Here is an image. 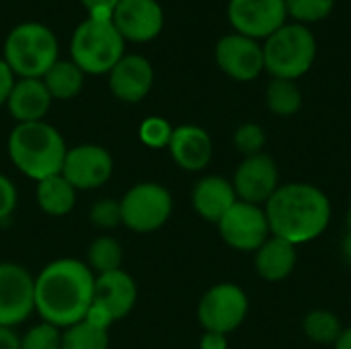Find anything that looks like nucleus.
I'll return each instance as SVG.
<instances>
[{
    "mask_svg": "<svg viewBox=\"0 0 351 349\" xmlns=\"http://www.w3.org/2000/svg\"><path fill=\"white\" fill-rule=\"evenodd\" d=\"M35 311V278L16 263H0V327L12 329Z\"/></svg>",
    "mask_w": 351,
    "mask_h": 349,
    "instance_id": "9d476101",
    "label": "nucleus"
},
{
    "mask_svg": "<svg viewBox=\"0 0 351 349\" xmlns=\"http://www.w3.org/2000/svg\"><path fill=\"white\" fill-rule=\"evenodd\" d=\"M123 251L113 237H99L88 247V269L97 276L121 269Z\"/></svg>",
    "mask_w": 351,
    "mask_h": 349,
    "instance_id": "a878e982",
    "label": "nucleus"
},
{
    "mask_svg": "<svg viewBox=\"0 0 351 349\" xmlns=\"http://www.w3.org/2000/svg\"><path fill=\"white\" fill-rule=\"evenodd\" d=\"M14 72L8 68V64L4 62V58H0V105H4L8 101V95L14 86Z\"/></svg>",
    "mask_w": 351,
    "mask_h": 349,
    "instance_id": "c9c22d12",
    "label": "nucleus"
},
{
    "mask_svg": "<svg viewBox=\"0 0 351 349\" xmlns=\"http://www.w3.org/2000/svg\"><path fill=\"white\" fill-rule=\"evenodd\" d=\"M171 123L162 117H148L140 125V140L150 148H169L173 136Z\"/></svg>",
    "mask_w": 351,
    "mask_h": 349,
    "instance_id": "7c9ffc66",
    "label": "nucleus"
},
{
    "mask_svg": "<svg viewBox=\"0 0 351 349\" xmlns=\"http://www.w3.org/2000/svg\"><path fill=\"white\" fill-rule=\"evenodd\" d=\"M298 263L296 247L280 237H269L257 251H255V269L261 280L265 282H284L292 276Z\"/></svg>",
    "mask_w": 351,
    "mask_h": 349,
    "instance_id": "412c9836",
    "label": "nucleus"
},
{
    "mask_svg": "<svg viewBox=\"0 0 351 349\" xmlns=\"http://www.w3.org/2000/svg\"><path fill=\"white\" fill-rule=\"evenodd\" d=\"M95 294V274L78 259H56L35 278V313L66 329L84 319Z\"/></svg>",
    "mask_w": 351,
    "mask_h": 349,
    "instance_id": "f257e3e1",
    "label": "nucleus"
},
{
    "mask_svg": "<svg viewBox=\"0 0 351 349\" xmlns=\"http://www.w3.org/2000/svg\"><path fill=\"white\" fill-rule=\"evenodd\" d=\"M265 105L278 117H292L302 109V91L296 80L274 78L265 91Z\"/></svg>",
    "mask_w": 351,
    "mask_h": 349,
    "instance_id": "b1692460",
    "label": "nucleus"
},
{
    "mask_svg": "<svg viewBox=\"0 0 351 349\" xmlns=\"http://www.w3.org/2000/svg\"><path fill=\"white\" fill-rule=\"evenodd\" d=\"M333 348L351 349V327H348V329H343V331H341V335H339V339L333 344Z\"/></svg>",
    "mask_w": 351,
    "mask_h": 349,
    "instance_id": "58836bf2",
    "label": "nucleus"
},
{
    "mask_svg": "<svg viewBox=\"0 0 351 349\" xmlns=\"http://www.w3.org/2000/svg\"><path fill=\"white\" fill-rule=\"evenodd\" d=\"M6 107L19 123L43 121L51 107V95L41 78H19L8 95Z\"/></svg>",
    "mask_w": 351,
    "mask_h": 349,
    "instance_id": "6ab92c4d",
    "label": "nucleus"
},
{
    "mask_svg": "<svg viewBox=\"0 0 351 349\" xmlns=\"http://www.w3.org/2000/svg\"><path fill=\"white\" fill-rule=\"evenodd\" d=\"M35 197L47 216H66L76 204V189L60 175L37 181Z\"/></svg>",
    "mask_w": 351,
    "mask_h": 349,
    "instance_id": "4be33fe9",
    "label": "nucleus"
},
{
    "mask_svg": "<svg viewBox=\"0 0 351 349\" xmlns=\"http://www.w3.org/2000/svg\"><path fill=\"white\" fill-rule=\"evenodd\" d=\"M343 257H346V261L351 265V228L348 230L346 239H343Z\"/></svg>",
    "mask_w": 351,
    "mask_h": 349,
    "instance_id": "ea45409f",
    "label": "nucleus"
},
{
    "mask_svg": "<svg viewBox=\"0 0 351 349\" xmlns=\"http://www.w3.org/2000/svg\"><path fill=\"white\" fill-rule=\"evenodd\" d=\"M0 349H21V337L8 327H0Z\"/></svg>",
    "mask_w": 351,
    "mask_h": 349,
    "instance_id": "4c0bfd02",
    "label": "nucleus"
},
{
    "mask_svg": "<svg viewBox=\"0 0 351 349\" xmlns=\"http://www.w3.org/2000/svg\"><path fill=\"white\" fill-rule=\"evenodd\" d=\"M302 329H304V335L313 344H319V346H333L343 331L337 315L327 309L311 311L302 321Z\"/></svg>",
    "mask_w": 351,
    "mask_h": 349,
    "instance_id": "393cba45",
    "label": "nucleus"
},
{
    "mask_svg": "<svg viewBox=\"0 0 351 349\" xmlns=\"http://www.w3.org/2000/svg\"><path fill=\"white\" fill-rule=\"evenodd\" d=\"M121 224L134 232H154L162 228L173 214V197L167 187L144 181L125 191L119 200Z\"/></svg>",
    "mask_w": 351,
    "mask_h": 349,
    "instance_id": "0eeeda50",
    "label": "nucleus"
},
{
    "mask_svg": "<svg viewBox=\"0 0 351 349\" xmlns=\"http://www.w3.org/2000/svg\"><path fill=\"white\" fill-rule=\"evenodd\" d=\"M237 193L232 187V181L218 177V175H208L197 181L191 193V204L193 210L208 222L218 224L220 218L237 204Z\"/></svg>",
    "mask_w": 351,
    "mask_h": 349,
    "instance_id": "aec40b11",
    "label": "nucleus"
},
{
    "mask_svg": "<svg viewBox=\"0 0 351 349\" xmlns=\"http://www.w3.org/2000/svg\"><path fill=\"white\" fill-rule=\"evenodd\" d=\"M169 152L177 167L189 173L204 171L214 154V144L210 134L199 125H179L173 130Z\"/></svg>",
    "mask_w": 351,
    "mask_h": 349,
    "instance_id": "f3484780",
    "label": "nucleus"
},
{
    "mask_svg": "<svg viewBox=\"0 0 351 349\" xmlns=\"http://www.w3.org/2000/svg\"><path fill=\"white\" fill-rule=\"evenodd\" d=\"M222 241L241 253H255L269 237V224L263 206L237 202L218 222Z\"/></svg>",
    "mask_w": 351,
    "mask_h": 349,
    "instance_id": "1a4fd4ad",
    "label": "nucleus"
},
{
    "mask_svg": "<svg viewBox=\"0 0 351 349\" xmlns=\"http://www.w3.org/2000/svg\"><path fill=\"white\" fill-rule=\"evenodd\" d=\"M82 4L86 6L90 19L113 21V10L119 4V0H82Z\"/></svg>",
    "mask_w": 351,
    "mask_h": 349,
    "instance_id": "72a5a7b5",
    "label": "nucleus"
},
{
    "mask_svg": "<svg viewBox=\"0 0 351 349\" xmlns=\"http://www.w3.org/2000/svg\"><path fill=\"white\" fill-rule=\"evenodd\" d=\"M286 0H230L228 2V21L237 33L261 39L274 35L280 27L286 25Z\"/></svg>",
    "mask_w": 351,
    "mask_h": 349,
    "instance_id": "f8f14e48",
    "label": "nucleus"
},
{
    "mask_svg": "<svg viewBox=\"0 0 351 349\" xmlns=\"http://www.w3.org/2000/svg\"><path fill=\"white\" fill-rule=\"evenodd\" d=\"M348 228H351V202H350V210H348Z\"/></svg>",
    "mask_w": 351,
    "mask_h": 349,
    "instance_id": "a19ab883",
    "label": "nucleus"
},
{
    "mask_svg": "<svg viewBox=\"0 0 351 349\" xmlns=\"http://www.w3.org/2000/svg\"><path fill=\"white\" fill-rule=\"evenodd\" d=\"M199 349H228V339L222 333L206 331L199 339Z\"/></svg>",
    "mask_w": 351,
    "mask_h": 349,
    "instance_id": "e433bc0d",
    "label": "nucleus"
},
{
    "mask_svg": "<svg viewBox=\"0 0 351 349\" xmlns=\"http://www.w3.org/2000/svg\"><path fill=\"white\" fill-rule=\"evenodd\" d=\"M90 222L97 228H103V230H111V228L119 226L121 224V206H119V202H115L111 197H105V200H99L97 204H93Z\"/></svg>",
    "mask_w": 351,
    "mask_h": 349,
    "instance_id": "2f4dec72",
    "label": "nucleus"
},
{
    "mask_svg": "<svg viewBox=\"0 0 351 349\" xmlns=\"http://www.w3.org/2000/svg\"><path fill=\"white\" fill-rule=\"evenodd\" d=\"M60 344H62L60 329L43 321L31 327L21 337V349H60Z\"/></svg>",
    "mask_w": 351,
    "mask_h": 349,
    "instance_id": "c756f323",
    "label": "nucleus"
},
{
    "mask_svg": "<svg viewBox=\"0 0 351 349\" xmlns=\"http://www.w3.org/2000/svg\"><path fill=\"white\" fill-rule=\"evenodd\" d=\"M109 348V335L103 329L90 327L88 323L80 321L76 325L66 327L62 333L60 349H107Z\"/></svg>",
    "mask_w": 351,
    "mask_h": 349,
    "instance_id": "bb28decb",
    "label": "nucleus"
},
{
    "mask_svg": "<svg viewBox=\"0 0 351 349\" xmlns=\"http://www.w3.org/2000/svg\"><path fill=\"white\" fill-rule=\"evenodd\" d=\"M138 300V288L130 274L115 269L109 274L95 276V294L93 302L109 311L113 321H119L132 313Z\"/></svg>",
    "mask_w": 351,
    "mask_h": 349,
    "instance_id": "a211bd4d",
    "label": "nucleus"
},
{
    "mask_svg": "<svg viewBox=\"0 0 351 349\" xmlns=\"http://www.w3.org/2000/svg\"><path fill=\"white\" fill-rule=\"evenodd\" d=\"M113 25L123 39L150 41L162 31L165 12L156 0H119L113 10Z\"/></svg>",
    "mask_w": 351,
    "mask_h": 349,
    "instance_id": "2eb2a0df",
    "label": "nucleus"
},
{
    "mask_svg": "<svg viewBox=\"0 0 351 349\" xmlns=\"http://www.w3.org/2000/svg\"><path fill=\"white\" fill-rule=\"evenodd\" d=\"M263 210L271 234L294 247L313 243L331 222V202L327 193L313 183L292 181L280 185Z\"/></svg>",
    "mask_w": 351,
    "mask_h": 349,
    "instance_id": "f03ea898",
    "label": "nucleus"
},
{
    "mask_svg": "<svg viewBox=\"0 0 351 349\" xmlns=\"http://www.w3.org/2000/svg\"><path fill=\"white\" fill-rule=\"evenodd\" d=\"M43 84L49 91L51 99H72L82 91L84 72L72 60H58L45 74Z\"/></svg>",
    "mask_w": 351,
    "mask_h": 349,
    "instance_id": "5701e85b",
    "label": "nucleus"
},
{
    "mask_svg": "<svg viewBox=\"0 0 351 349\" xmlns=\"http://www.w3.org/2000/svg\"><path fill=\"white\" fill-rule=\"evenodd\" d=\"M82 321H84V323H88L90 327H97V329L107 331V329L111 327V323H113V317L109 315V311H107V309H103L101 304L93 302V304L88 306V311H86V315H84V319H82Z\"/></svg>",
    "mask_w": 351,
    "mask_h": 349,
    "instance_id": "f704fd0d",
    "label": "nucleus"
},
{
    "mask_svg": "<svg viewBox=\"0 0 351 349\" xmlns=\"http://www.w3.org/2000/svg\"><path fill=\"white\" fill-rule=\"evenodd\" d=\"M237 150L247 158V156H255V154H261L265 144H267V136H265V130L259 125V123H243L237 132H234V138H232Z\"/></svg>",
    "mask_w": 351,
    "mask_h": 349,
    "instance_id": "c85d7f7f",
    "label": "nucleus"
},
{
    "mask_svg": "<svg viewBox=\"0 0 351 349\" xmlns=\"http://www.w3.org/2000/svg\"><path fill=\"white\" fill-rule=\"evenodd\" d=\"M123 37L113 21H82L70 39L72 62L84 74H109V70L123 58Z\"/></svg>",
    "mask_w": 351,
    "mask_h": 349,
    "instance_id": "423d86ee",
    "label": "nucleus"
},
{
    "mask_svg": "<svg viewBox=\"0 0 351 349\" xmlns=\"http://www.w3.org/2000/svg\"><path fill=\"white\" fill-rule=\"evenodd\" d=\"M335 0H286V10L300 23H317L331 14Z\"/></svg>",
    "mask_w": 351,
    "mask_h": 349,
    "instance_id": "cd10ccee",
    "label": "nucleus"
},
{
    "mask_svg": "<svg viewBox=\"0 0 351 349\" xmlns=\"http://www.w3.org/2000/svg\"><path fill=\"white\" fill-rule=\"evenodd\" d=\"M249 315L247 292L230 282L212 286L197 304V319L206 331L228 335L237 331Z\"/></svg>",
    "mask_w": 351,
    "mask_h": 349,
    "instance_id": "6e6552de",
    "label": "nucleus"
},
{
    "mask_svg": "<svg viewBox=\"0 0 351 349\" xmlns=\"http://www.w3.org/2000/svg\"><path fill=\"white\" fill-rule=\"evenodd\" d=\"M16 200H19V193H16L14 183L8 177L0 175V222L12 216L16 208Z\"/></svg>",
    "mask_w": 351,
    "mask_h": 349,
    "instance_id": "473e14b6",
    "label": "nucleus"
},
{
    "mask_svg": "<svg viewBox=\"0 0 351 349\" xmlns=\"http://www.w3.org/2000/svg\"><path fill=\"white\" fill-rule=\"evenodd\" d=\"M4 62L21 78H43L58 62V39L41 23L16 25L4 41Z\"/></svg>",
    "mask_w": 351,
    "mask_h": 349,
    "instance_id": "20e7f679",
    "label": "nucleus"
},
{
    "mask_svg": "<svg viewBox=\"0 0 351 349\" xmlns=\"http://www.w3.org/2000/svg\"><path fill=\"white\" fill-rule=\"evenodd\" d=\"M113 175L111 154L97 144H80L66 152L62 177L76 191H93L103 187Z\"/></svg>",
    "mask_w": 351,
    "mask_h": 349,
    "instance_id": "9b49d317",
    "label": "nucleus"
},
{
    "mask_svg": "<svg viewBox=\"0 0 351 349\" xmlns=\"http://www.w3.org/2000/svg\"><path fill=\"white\" fill-rule=\"evenodd\" d=\"M152 82H154L152 64L140 53L123 56L109 70V88L119 101L125 103L142 101L150 93Z\"/></svg>",
    "mask_w": 351,
    "mask_h": 349,
    "instance_id": "dca6fc26",
    "label": "nucleus"
},
{
    "mask_svg": "<svg viewBox=\"0 0 351 349\" xmlns=\"http://www.w3.org/2000/svg\"><path fill=\"white\" fill-rule=\"evenodd\" d=\"M280 169L276 160L265 152L247 156L232 177L237 200L255 206H265L269 197L280 189Z\"/></svg>",
    "mask_w": 351,
    "mask_h": 349,
    "instance_id": "ddd939ff",
    "label": "nucleus"
},
{
    "mask_svg": "<svg viewBox=\"0 0 351 349\" xmlns=\"http://www.w3.org/2000/svg\"><path fill=\"white\" fill-rule=\"evenodd\" d=\"M317 58V39L300 23L284 25L267 37L263 45V64L274 78L296 80L304 76Z\"/></svg>",
    "mask_w": 351,
    "mask_h": 349,
    "instance_id": "39448f33",
    "label": "nucleus"
},
{
    "mask_svg": "<svg viewBox=\"0 0 351 349\" xmlns=\"http://www.w3.org/2000/svg\"><path fill=\"white\" fill-rule=\"evenodd\" d=\"M66 152L68 148L62 134L45 121L16 123L8 136V156L12 165L35 181L60 175Z\"/></svg>",
    "mask_w": 351,
    "mask_h": 349,
    "instance_id": "7ed1b4c3",
    "label": "nucleus"
},
{
    "mask_svg": "<svg viewBox=\"0 0 351 349\" xmlns=\"http://www.w3.org/2000/svg\"><path fill=\"white\" fill-rule=\"evenodd\" d=\"M216 64L224 74L239 82L255 80L263 70V47L241 33L224 35L216 43Z\"/></svg>",
    "mask_w": 351,
    "mask_h": 349,
    "instance_id": "4468645a",
    "label": "nucleus"
}]
</instances>
